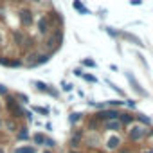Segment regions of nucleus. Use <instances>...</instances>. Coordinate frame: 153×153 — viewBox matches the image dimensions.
I'll use <instances>...</instances> for the list:
<instances>
[{
  "instance_id": "nucleus-1",
  "label": "nucleus",
  "mask_w": 153,
  "mask_h": 153,
  "mask_svg": "<svg viewBox=\"0 0 153 153\" xmlns=\"http://www.w3.org/2000/svg\"><path fill=\"white\" fill-rule=\"evenodd\" d=\"M2 105H4V110L7 112V117L18 119V121H22V119H24L25 106H24V105H20V103L16 101V97L13 96V92H9L7 96H4V101H2Z\"/></svg>"
},
{
  "instance_id": "nucleus-2",
  "label": "nucleus",
  "mask_w": 153,
  "mask_h": 153,
  "mask_svg": "<svg viewBox=\"0 0 153 153\" xmlns=\"http://www.w3.org/2000/svg\"><path fill=\"white\" fill-rule=\"evenodd\" d=\"M43 45H45V52L54 56L63 47V29L61 27H54L52 33L47 38H43Z\"/></svg>"
},
{
  "instance_id": "nucleus-3",
  "label": "nucleus",
  "mask_w": 153,
  "mask_h": 153,
  "mask_svg": "<svg viewBox=\"0 0 153 153\" xmlns=\"http://www.w3.org/2000/svg\"><path fill=\"white\" fill-rule=\"evenodd\" d=\"M16 16H18V22H20V27H22V29H31V27H34V24H36V16H38V15L34 13L33 7H29V6H22V7L18 9Z\"/></svg>"
},
{
  "instance_id": "nucleus-4",
  "label": "nucleus",
  "mask_w": 153,
  "mask_h": 153,
  "mask_svg": "<svg viewBox=\"0 0 153 153\" xmlns=\"http://www.w3.org/2000/svg\"><path fill=\"white\" fill-rule=\"evenodd\" d=\"M146 130L148 126H142L139 123H133L130 126H126V139L133 144H139V142H144L146 140Z\"/></svg>"
},
{
  "instance_id": "nucleus-5",
  "label": "nucleus",
  "mask_w": 153,
  "mask_h": 153,
  "mask_svg": "<svg viewBox=\"0 0 153 153\" xmlns=\"http://www.w3.org/2000/svg\"><path fill=\"white\" fill-rule=\"evenodd\" d=\"M124 78H126V81H128L131 92H133L137 97H140V99H148V97H149V92L140 85V81L135 78V74H133L131 70H124Z\"/></svg>"
},
{
  "instance_id": "nucleus-6",
  "label": "nucleus",
  "mask_w": 153,
  "mask_h": 153,
  "mask_svg": "<svg viewBox=\"0 0 153 153\" xmlns=\"http://www.w3.org/2000/svg\"><path fill=\"white\" fill-rule=\"evenodd\" d=\"M31 85H33L40 94H45V96H49V97H52V99H59L61 90H58V87H54V85H51V83H45V81H42V79H33Z\"/></svg>"
},
{
  "instance_id": "nucleus-7",
  "label": "nucleus",
  "mask_w": 153,
  "mask_h": 153,
  "mask_svg": "<svg viewBox=\"0 0 153 153\" xmlns=\"http://www.w3.org/2000/svg\"><path fill=\"white\" fill-rule=\"evenodd\" d=\"M124 144V139L121 133H106L105 139H103V146L108 153H114V151H119Z\"/></svg>"
},
{
  "instance_id": "nucleus-8",
  "label": "nucleus",
  "mask_w": 153,
  "mask_h": 153,
  "mask_svg": "<svg viewBox=\"0 0 153 153\" xmlns=\"http://www.w3.org/2000/svg\"><path fill=\"white\" fill-rule=\"evenodd\" d=\"M34 27H36V33H38V36L40 38H47L51 33H52V24H51V20H49V16L45 15V13H42V15H38L36 16V24H34Z\"/></svg>"
},
{
  "instance_id": "nucleus-9",
  "label": "nucleus",
  "mask_w": 153,
  "mask_h": 153,
  "mask_svg": "<svg viewBox=\"0 0 153 153\" xmlns=\"http://www.w3.org/2000/svg\"><path fill=\"white\" fill-rule=\"evenodd\" d=\"M85 128H79V126H74L70 130V137L67 140L68 144V149H79V146L83 144V139H85Z\"/></svg>"
},
{
  "instance_id": "nucleus-10",
  "label": "nucleus",
  "mask_w": 153,
  "mask_h": 153,
  "mask_svg": "<svg viewBox=\"0 0 153 153\" xmlns=\"http://www.w3.org/2000/svg\"><path fill=\"white\" fill-rule=\"evenodd\" d=\"M99 123H105V121H112V119H119V115H121V110L119 108H110V106H106V108H103V110H97L96 114H92Z\"/></svg>"
},
{
  "instance_id": "nucleus-11",
  "label": "nucleus",
  "mask_w": 153,
  "mask_h": 153,
  "mask_svg": "<svg viewBox=\"0 0 153 153\" xmlns=\"http://www.w3.org/2000/svg\"><path fill=\"white\" fill-rule=\"evenodd\" d=\"M83 144H85L88 149H97L99 146H103V139H101L99 131H88V133H85Z\"/></svg>"
},
{
  "instance_id": "nucleus-12",
  "label": "nucleus",
  "mask_w": 153,
  "mask_h": 153,
  "mask_svg": "<svg viewBox=\"0 0 153 153\" xmlns=\"http://www.w3.org/2000/svg\"><path fill=\"white\" fill-rule=\"evenodd\" d=\"M119 40H123V42H126V43H131V45H135V47H139V49H144V47H146V43H144L137 34H133V33H130V31H124V29H121Z\"/></svg>"
},
{
  "instance_id": "nucleus-13",
  "label": "nucleus",
  "mask_w": 153,
  "mask_h": 153,
  "mask_svg": "<svg viewBox=\"0 0 153 153\" xmlns=\"http://www.w3.org/2000/svg\"><path fill=\"white\" fill-rule=\"evenodd\" d=\"M27 36H29V34H27L24 29H13V31H11V42H13V45H15L16 49H20V51H24V45H25Z\"/></svg>"
},
{
  "instance_id": "nucleus-14",
  "label": "nucleus",
  "mask_w": 153,
  "mask_h": 153,
  "mask_svg": "<svg viewBox=\"0 0 153 153\" xmlns=\"http://www.w3.org/2000/svg\"><path fill=\"white\" fill-rule=\"evenodd\" d=\"M45 15L49 16V20H51L52 27H61V29H63L65 20H63V13H61V11H58L56 7H51L49 11H45Z\"/></svg>"
},
{
  "instance_id": "nucleus-15",
  "label": "nucleus",
  "mask_w": 153,
  "mask_h": 153,
  "mask_svg": "<svg viewBox=\"0 0 153 153\" xmlns=\"http://www.w3.org/2000/svg\"><path fill=\"white\" fill-rule=\"evenodd\" d=\"M101 130L106 131V133H121L124 130V126L121 124L119 119H112V121H105L101 123Z\"/></svg>"
},
{
  "instance_id": "nucleus-16",
  "label": "nucleus",
  "mask_w": 153,
  "mask_h": 153,
  "mask_svg": "<svg viewBox=\"0 0 153 153\" xmlns=\"http://www.w3.org/2000/svg\"><path fill=\"white\" fill-rule=\"evenodd\" d=\"M13 137H15L16 142H31V130H29V126L25 123H20V126H18V130H16V133Z\"/></svg>"
},
{
  "instance_id": "nucleus-17",
  "label": "nucleus",
  "mask_w": 153,
  "mask_h": 153,
  "mask_svg": "<svg viewBox=\"0 0 153 153\" xmlns=\"http://www.w3.org/2000/svg\"><path fill=\"white\" fill-rule=\"evenodd\" d=\"M18 126H20V121H18V119L4 117V131H6V133L15 135V133H16V130H18Z\"/></svg>"
},
{
  "instance_id": "nucleus-18",
  "label": "nucleus",
  "mask_w": 153,
  "mask_h": 153,
  "mask_svg": "<svg viewBox=\"0 0 153 153\" xmlns=\"http://www.w3.org/2000/svg\"><path fill=\"white\" fill-rule=\"evenodd\" d=\"M51 58H52V54H49V52H40V51H38V54H36V58H34L31 68H36V67H42V65H47V63L51 61Z\"/></svg>"
},
{
  "instance_id": "nucleus-19",
  "label": "nucleus",
  "mask_w": 153,
  "mask_h": 153,
  "mask_svg": "<svg viewBox=\"0 0 153 153\" xmlns=\"http://www.w3.org/2000/svg\"><path fill=\"white\" fill-rule=\"evenodd\" d=\"M119 121H121V124H123L124 128L130 126V124H133V123H135V112H131V110H121Z\"/></svg>"
},
{
  "instance_id": "nucleus-20",
  "label": "nucleus",
  "mask_w": 153,
  "mask_h": 153,
  "mask_svg": "<svg viewBox=\"0 0 153 153\" xmlns=\"http://www.w3.org/2000/svg\"><path fill=\"white\" fill-rule=\"evenodd\" d=\"M45 139H47V133L42 130H36L34 133H31V144H34L36 148H43Z\"/></svg>"
},
{
  "instance_id": "nucleus-21",
  "label": "nucleus",
  "mask_w": 153,
  "mask_h": 153,
  "mask_svg": "<svg viewBox=\"0 0 153 153\" xmlns=\"http://www.w3.org/2000/svg\"><path fill=\"white\" fill-rule=\"evenodd\" d=\"M83 121H85V130H88V131H101V123L94 115H88Z\"/></svg>"
},
{
  "instance_id": "nucleus-22",
  "label": "nucleus",
  "mask_w": 153,
  "mask_h": 153,
  "mask_svg": "<svg viewBox=\"0 0 153 153\" xmlns=\"http://www.w3.org/2000/svg\"><path fill=\"white\" fill-rule=\"evenodd\" d=\"M40 148H36L34 144H20V146H15L11 153H38Z\"/></svg>"
},
{
  "instance_id": "nucleus-23",
  "label": "nucleus",
  "mask_w": 153,
  "mask_h": 153,
  "mask_svg": "<svg viewBox=\"0 0 153 153\" xmlns=\"http://www.w3.org/2000/svg\"><path fill=\"white\" fill-rule=\"evenodd\" d=\"M72 9H74V11H78L79 15H94V13L83 4V0H72Z\"/></svg>"
},
{
  "instance_id": "nucleus-24",
  "label": "nucleus",
  "mask_w": 153,
  "mask_h": 153,
  "mask_svg": "<svg viewBox=\"0 0 153 153\" xmlns=\"http://www.w3.org/2000/svg\"><path fill=\"white\" fill-rule=\"evenodd\" d=\"M83 119H85V114H83V112H70V114H68V124H70L72 128L78 126Z\"/></svg>"
},
{
  "instance_id": "nucleus-25",
  "label": "nucleus",
  "mask_w": 153,
  "mask_h": 153,
  "mask_svg": "<svg viewBox=\"0 0 153 153\" xmlns=\"http://www.w3.org/2000/svg\"><path fill=\"white\" fill-rule=\"evenodd\" d=\"M135 123H139V124H142V126H153L151 117L146 115V114H142V112H135Z\"/></svg>"
},
{
  "instance_id": "nucleus-26",
  "label": "nucleus",
  "mask_w": 153,
  "mask_h": 153,
  "mask_svg": "<svg viewBox=\"0 0 153 153\" xmlns=\"http://www.w3.org/2000/svg\"><path fill=\"white\" fill-rule=\"evenodd\" d=\"M31 110L34 112V114H38V115H42V117H49L51 115V106H43V105H33L31 106Z\"/></svg>"
},
{
  "instance_id": "nucleus-27",
  "label": "nucleus",
  "mask_w": 153,
  "mask_h": 153,
  "mask_svg": "<svg viewBox=\"0 0 153 153\" xmlns=\"http://www.w3.org/2000/svg\"><path fill=\"white\" fill-rule=\"evenodd\" d=\"M101 29H103L112 40H119V33H121V29H115V27H110V25H101Z\"/></svg>"
},
{
  "instance_id": "nucleus-28",
  "label": "nucleus",
  "mask_w": 153,
  "mask_h": 153,
  "mask_svg": "<svg viewBox=\"0 0 153 153\" xmlns=\"http://www.w3.org/2000/svg\"><path fill=\"white\" fill-rule=\"evenodd\" d=\"M13 96H15V97H16V101H18L20 105H24V106L31 103V97H29L25 92H20V90H16V92H13Z\"/></svg>"
},
{
  "instance_id": "nucleus-29",
  "label": "nucleus",
  "mask_w": 153,
  "mask_h": 153,
  "mask_svg": "<svg viewBox=\"0 0 153 153\" xmlns=\"http://www.w3.org/2000/svg\"><path fill=\"white\" fill-rule=\"evenodd\" d=\"M81 67H85V68H97V61L94 59V58H81Z\"/></svg>"
},
{
  "instance_id": "nucleus-30",
  "label": "nucleus",
  "mask_w": 153,
  "mask_h": 153,
  "mask_svg": "<svg viewBox=\"0 0 153 153\" xmlns=\"http://www.w3.org/2000/svg\"><path fill=\"white\" fill-rule=\"evenodd\" d=\"M106 83H108V87H110V88H112L119 97H121V99H126V92H124L123 88H119V85H115V83H114V81H110V79H106Z\"/></svg>"
},
{
  "instance_id": "nucleus-31",
  "label": "nucleus",
  "mask_w": 153,
  "mask_h": 153,
  "mask_svg": "<svg viewBox=\"0 0 153 153\" xmlns=\"http://www.w3.org/2000/svg\"><path fill=\"white\" fill-rule=\"evenodd\" d=\"M81 79H83V81H87V83H90V85H97V83H99L97 76H94L92 72H85V74L81 76Z\"/></svg>"
},
{
  "instance_id": "nucleus-32",
  "label": "nucleus",
  "mask_w": 153,
  "mask_h": 153,
  "mask_svg": "<svg viewBox=\"0 0 153 153\" xmlns=\"http://www.w3.org/2000/svg\"><path fill=\"white\" fill-rule=\"evenodd\" d=\"M106 105H108L110 108H119V110H121V108L124 106V99H121V97H119V99H106Z\"/></svg>"
},
{
  "instance_id": "nucleus-33",
  "label": "nucleus",
  "mask_w": 153,
  "mask_h": 153,
  "mask_svg": "<svg viewBox=\"0 0 153 153\" xmlns=\"http://www.w3.org/2000/svg\"><path fill=\"white\" fill-rule=\"evenodd\" d=\"M43 148H47V149H56V148H58V140L47 135V139H45V144H43Z\"/></svg>"
},
{
  "instance_id": "nucleus-34",
  "label": "nucleus",
  "mask_w": 153,
  "mask_h": 153,
  "mask_svg": "<svg viewBox=\"0 0 153 153\" xmlns=\"http://www.w3.org/2000/svg\"><path fill=\"white\" fill-rule=\"evenodd\" d=\"M74 83H68V81H61V92H65V94H70V92H74Z\"/></svg>"
},
{
  "instance_id": "nucleus-35",
  "label": "nucleus",
  "mask_w": 153,
  "mask_h": 153,
  "mask_svg": "<svg viewBox=\"0 0 153 153\" xmlns=\"http://www.w3.org/2000/svg\"><path fill=\"white\" fill-rule=\"evenodd\" d=\"M124 106H128V110L135 112V108H137V99H133V97H126V99H124Z\"/></svg>"
},
{
  "instance_id": "nucleus-36",
  "label": "nucleus",
  "mask_w": 153,
  "mask_h": 153,
  "mask_svg": "<svg viewBox=\"0 0 153 153\" xmlns=\"http://www.w3.org/2000/svg\"><path fill=\"white\" fill-rule=\"evenodd\" d=\"M34 112L33 110H29V108H25V114H24V119H25V123H34Z\"/></svg>"
},
{
  "instance_id": "nucleus-37",
  "label": "nucleus",
  "mask_w": 153,
  "mask_h": 153,
  "mask_svg": "<svg viewBox=\"0 0 153 153\" xmlns=\"http://www.w3.org/2000/svg\"><path fill=\"white\" fill-rule=\"evenodd\" d=\"M137 59H139V61H140V65L146 68V72H149V65H148V61L144 59V56H142L140 52H137Z\"/></svg>"
},
{
  "instance_id": "nucleus-38",
  "label": "nucleus",
  "mask_w": 153,
  "mask_h": 153,
  "mask_svg": "<svg viewBox=\"0 0 153 153\" xmlns=\"http://www.w3.org/2000/svg\"><path fill=\"white\" fill-rule=\"evenodd\" d=\"M72 74L76 76V78H81V76L85 74V70H83V67H74V70H72Z\"/></svg>"
},
{
  "instance_id": "nucleus-39",
  "label": "nucleus",
  "mask_w": 153,
  "mask_h": 153,
  "mask_svg": "<svg viewBox=\"0 0 153 153\" xmlns=\"http://www.w3.org/2000/svg\"><path fill=\"white\" fill-rule=\"evenodd\" d=\"M7 94H9V88H7V85L0 83V97H4V96H7Z\"/></svg>"
},
{
  "instance_id": "nucleus-40",
  "label": "nucleus",
  "mask_w": 153,
  "mask_h": 153,
  "mask_svg": "<svg viewBox=\"0 0 153 153\" xmlns=\"http://www.w3.org/2000/svg\"><path fill=\"white\" fill-rule=\"evenodd\" d=\"M96 15H97L99 18H105V16L108 15V9H103V7H101V9H97V13H96Z\"/></svg>"
},
{
  "instance_id": "nucleus-41",
  "label": "nucleus",
  "mask_w": 153,
  "mask_h": 153,
  "mask_svg": "<svg viewBox=\"0 0 153 153\" xmlns=\"http://www.w3.org/2000/svg\"><path fill=\"white\" fill-rule=\"evenodd\" d=\"M144 0H130V6H142Z\"/></svg>"
},
{
  "instance_id": "nucleus-42",
  "label": "nucleus",
  "mask_w": 153,
  "mask_h": 153,
  "mask_svg": "<svg viewBox=\"0 0 153 153\" xmlns=\"http://www.w3.org/2000/svg\"><path fill=\"white\" fill-rule=\"evenodd\" d=\"M140 153H153V146H148V148H144Z\"/></svg>"
},
{
  "instance_id": "nucleus-43",
  "label": "nucleus",
  "mask_w": 153,
  "mask_h": 153,
  "mask_svg": "<svg viewBox=\"0 0 153 153\" xmlns=\"http://www.w3.org/2000/svg\"><path fill=\"white\" fill-rule=\"evenodd\" d=\"M4 133V117H0V135Z\"/></svg>"
},
{
  "instance_id": "nucleus-44",
  "label": "nucleus",
  "mask_w": 153,
  "mask_h": 153,
  "mask_svg": "<svg viewBox=\"0 0 153 153\" xmlns=\"http://www.w3.org/2000/svg\"><path fill=\"white\" fill-rule=\"evenodd\" d=\"M45 130H47V131H52V123L47 121V123H45Z\"/></svg>"
},
{
  "instance_id": "nucleus-45",
  "label": "nucleus",
  "mask_w": 153,
  "mask_h": 153,
  "mask_svg": "<svg viewBox=\"0 0 153 153\" xmlns=\"http://www.w3.org/2000/svg\"><path fill=\"white\" fill-rule=\"evenodd\" d=\"M4 43H6V38H4L2 33H0V47H4Z\"/></svg>"
},
{
  "instance_id": "nucleus-46",
  "label": "nucleus",
  "mask_w": 153,
  "mask_h": 153,
  "mask_svg": "<svg viewBox=\"0 0 153 153\" xmlns=\"http://www.w3.org/2000/svg\"><path fill=\"white\" fill-rule=\"evenodd\" d=\"M31 4H36V6H42L43 4V0H29Z\"/></svg>"
},
{
  "instance_id": "nucleus-47",
  "label": "nucleus",
  "mask_w": 153,
  "mask_h": 153,
  "mask_svg": "<svg viewBox=\"0 0 153 153\" xmlns=\"http://www.w3.org/2000/svg\"><path fill=\"white\" fill-rule=\"evenodd\" d=\"M110 70H112V72H119V67H117V65H114V63H112V65H110Z\"/></svg>"
},
{
  "instance_id": "nucleus-48",
  "label": "nucleus",
  "mask_w": 153,
  "mask_h": 153,
  "mask_svg": "<svg viewBox=\"0 0 153 153\" xmlns=\"http://www.w3.org/2000/svg\"><path fill=\"white\" fill-rule=\"evenodd\" d=\"M40 153H56V151H54V149H47V148H43Z\"/></svg>"
},
{
  "instance_id": "nucleus-49",
  "label": "nucleus",
  "mask_w": 153,
  "mask_h": 153,
  "mask_svg": "<svg viewBox=\"0 0 153 153\" xmlns=\"http://www.w3.org/2000/svg\"><path fill=\"white\" fill-rule=\"evenodd\" d=\"M67 153H83V151H79V149H68Z\"/></svg>"
},
{
  "instance_id": "nucleus-50",
  "label": "nucleus",
  "mask_w": 153,
  "mask_h": 153,
  "mask_svg": "<svg viewBox=\"0 0 153 153\" xmlns=\"http://www.w3.org/2000/svg\"><path fill=\"white\" fill-rule=\"evenodd\" d=\"M0 153H7V151H6V148H4V146H0Z\"/></svg>"
},
{
  "instance_id": "nucleus-51",
  "label": "nucleus",
  "mask_w": 153,
  "mask_h": 153,
  "mask_svg": "<svg viewBox=\"0 0 153 153\" xmlns=\"http://www.w3.org/2000/svg\"><path fill=\"white\" fill-rule=\"evenodd\" d=\"M2 110H4V105H2V99H0V114H2Z\"/></svg>"
}]
</instances>
